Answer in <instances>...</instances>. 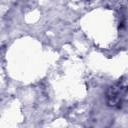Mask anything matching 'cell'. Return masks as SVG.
Masks as SVG:
<instances>
[{"label": "cell", "mask_w": 128, "mask_h": 128, "mask_svg": "<svg viewBox=\"0 0 128 128\" xmlns=\"http://www.w3.org/2000/svg\"><path fill=\"white\" fill-rule=\"evenodd\" d=\"M128 92V82L119 80L113 86H111L106 94L107 104L114 108H120L122 106L125 94Z\"/></svg>", "instance_id": "6da1fadb"}]
</instances>
